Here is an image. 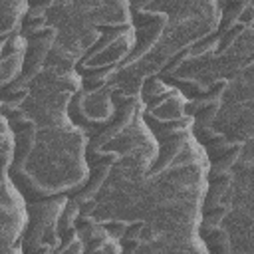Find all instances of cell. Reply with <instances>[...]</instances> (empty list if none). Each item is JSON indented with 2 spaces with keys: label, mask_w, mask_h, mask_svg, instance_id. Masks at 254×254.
I'll return each instance as SVG.
<instances>
[{
  "label": "cell",
  "mask_w": 254,
  "mask_h": 254,
  "mask_svg": "<svg viewBox=\"0 0 254 254\" xmlns=\"http://www.w3.org/2000/svg\"><path fill=\"white\" fill-rule=\"evenodd\" d=\"M143 117L159 139L131 220L119 236L121 252L208 254L198 236L208 155L192 133L187 97L161 77L141 87Z\"/></svg>",
  "instance_id": "obj_1"
},
{
  "label": "cell",
  "mask_w": 254,
  "mask_h": 254,
  "mask_svg": "<svg viewBox=\"0 0 254 254\" xmlns=\"http://www.w3.org/2000/svg\"><path fill=\"white\" fill-rule=\"evenodd\" d=\"M81 85L73 65L50 60L44 46L26 40L24 69L0 91L14 133L8 175L26 200L73 194L87 181V133L69 115Z\"/></svg>",
  "instance_id": "obj_2"
},
{
  "label": "cell",
  "mask_w": 254,
  "mask_h": 254,
  "mask_svg": "<svg viewBox=\"0 0 254 254\" xmlns=\"http://www.w3.org/2000/svg\"><path fill=\"white\" fill-rule=\"evenodd\" d=\"M218 6L214 32L157 75L187 97L192 133L210 157L254 141V0Z\"/></svg>",
  "instance_id": "obj_3"
},
{
  "label": "cell",
  "mask_w": 254,
  "mask_h": 254,
  "mask_svg": "<svg viewBox=\"0 0 254 254\" xmlns=\"http://www.w3.org/2000/svg\"><path fill=\"white\" fill-rule=\"evenodd\" d=\"M129 6L133 50L101 87L79 89L71 99L69 115L85 133L105 125L119 103L141 93L149 77L214 32L220 16L218 0H129Z\"/></svg>",
  "instance_id": "obj_4"
},
{
  "label": "cell",
  "mask_w": 254,
  "mask_h": 254,
  "mask_svg": "<svg viewBox=\"0 0 254 254\" xmlns=\"http://www.w3.org/2000/svg\"><path fill=\"white\" fill-rule=\"evenodd\" d=\"M20 34L46 38V56L81 73V91L101 87L135 44L129 0H28Z\"/></svg>",
  "instance_id": "obj_5"
},
{
  "label": "cell",
  "mask_w": 254,
  "mask_h": 254,
  "mask_svg": "<svg viewBox=\"0 0 254 254\" xmlns=\"http://www.w3.org/2000/svg\"><path fill=\"white\" fill-rule=\"evenodd\" d=\"M208 161L198 236L208 254H254V141Z\"/></svg>",
  "instance_id": "obj_6"
},
{
  "label": "cell",
  "mask_w": 254,
  "mask_h": 254,
  "mask_svg": "<svg viewBox=\"0 0 254 254\" xmlns=\"http://www.w3.org/2000/svg\"><path fill=\"white\" fill-rule=\"evenodd\" d=\"M69 194L26 200L28 220L22 234V254H58L62 216Z\"/></svg>",
  "instance_id": "obj_7"
},
{
  "label": "cell",
  "mask_w": 254,
  "mask_h": 254,
  "mask_svg": "<svg viewBox=\"0 0 254 254\" xmlns=\"http://www.w3.org/2000/svg\"><path fill=\"white\" fill-rule=\"evenodd\" d=\"M26 220V198L12 179H8L0 194V252L22 254V234Z\"/></svg>",
  "instance_id": "obj_8"
},
{
  "label": "cell",
  "mask_w": 254,
  "mask_h": 254,
  "mask_svg": "<svg viewBox=\"0 0 254 254\" xmlns=\"http://www.w3.org/2000/svg\"><path fill=\"white\" fill-rule=\"evenodd\" d=\"M26 38L16 32L0 40V91L8 87L24 69Z\"/></svg>",
  "instance_id": "obj_9"
},
{
  "label": "cell",
  "mask_w": 254,
  "mask_h": 254,
  "mask_svg": "<svg viewBox=\"0 0 254 254\" xmlns=\"http://www.w3.org/2000/svg\"><path fill=\"white\" fill-rule=\"evenodd\" d=\"M75 232H77V238L81 242V250L83 254H121V246L119 242L111 236V232L101 226V224H95V222H89V220H83L79 214H77V220H75Z\"/></svg>",
  "instance_id": "obj_10"
},
{
  "label": "cell",
  "mask_w": 254,
  "mask_h": 254,
  "mask_svg": "<svg viewBox=\"0 0 254 254\" xmlns=\"http://www.w3.org/2000/svg\"><path fill=\"white\" fill-rule=\"evenodd\" d=\"M28 0H0V40L20 32Z\"/></svg>",
  "instance_id": "obj_11"
},
{
  "label": "cell",
  "mask_w": 254,
  "mask_h": 254,
  "mask_svg": "<svg viewBox=\"0 0 254 254\" xmlns=\"http://www.w3.org/2000/svg\"><path fill=\"white\" fill-rule=\"evenodd\" d=\"M14 159V133L2 113L0 107V194L4 189V183L10 179V165Z\"/></svg>",
  "instance_id": "obj_12"
}]
</instances>
